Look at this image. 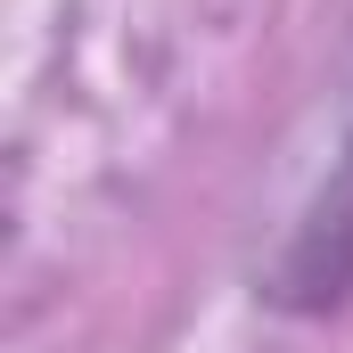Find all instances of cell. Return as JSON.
I'll return each instance as SVG.
<instances>
[{
	"mask_svg": "<svg viewBox=\"0 0 353 353\" xmlns=\"http://www.w3.org/2000/svg\"><path fill=\"white\" fill-rule=\"evenodd\" d=\"M263 296L279 312H337V304H353V132L337 148V165L321 173V189L304 197L288 247L271 255Z\"/></svg>",
	"mask_w": 353,
	"mask_h": 353,
	"instance_id": "6da1fadb",
	"label": "cell"
}]
</instances>
